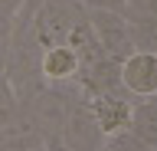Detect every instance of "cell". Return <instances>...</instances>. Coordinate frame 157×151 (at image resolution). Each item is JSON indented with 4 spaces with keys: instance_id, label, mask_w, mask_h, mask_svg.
<instances>
[{
    "instance_id": "6da1fadb",
    "label": "cell",
    "mask_w": 157,
    "mask_h": 151,
    "mask_svg": "<svg viewBox=\"0 0 157 151\" xmlns=\"http://www.w3.org/2000/svg\"><path fill=\"white\" fill-rule=\"evenodd\" d=\"M88 26L95 33L98 46L105 56L111 59H124L134 53L131 46V26H128V17L118 10H98V7H88Z\"/></svg>"
},
{
    "instance_id": "7a4b0ae2",
    "label": "cell",
    "mask_w": 157,
    "mask_h": 151,
    "mask_svg": "<svg viewBox=\"0 0 157 151\" xmlns=\"http://www.w3.org/2000/svg\"><path fill=\"white\" fill-rule=\"evenodd\" d=\"M101 145H105V135L98 128L85 95H78L69 109L66 121H62V148L66 151H101Z\"/></svg>"
},
{
    "instance_id": "3957f363",
    "label": "cell",
    "mask_w": 157,
    "mask_h": 151,
    "mask_svg": "<svg viewBox=\"0 0 157 151\" xmlns=\"http://www.w3.org/2000/svg\"><path fill=\"white\" fill-rule=\"evenodd\" d=\"M78 92L92 99V95H124L121 89V59H111V56H95V59L82 62L75 79Z\"/></svg>"
},
{
    "instance_id": "277c9868",
    "label": "cell",
    "mask_w": 157,
    "mask_h": 151,
    "mask_svg": "<svg viewBox=\"0 0 157 151\" xmlns=\"http://www.w3.org/2000/svg\"><path fill=\"white\" fill-rule=\"evenodd\" d=\"M121 89L134 102L157 95V53L134 50L121 59Z\"/></svg>"
},
{
    "instance_id": "5b68a950",
    "label": "cell",
    "mask_w": 157,
    "mask_h": 151,
    "mask_svg": "<svg viewBox=\"0 0 157 151\" xmlns=\"http://www.w3.org/2000/svg\"><path fill=\"white\" fill-rule=\"evenodd\" d=\"M78 69H82V59L78 53L66 43H52L39 53V76H43V85H75Z\"/></svg>"
},
{
    "instance_id": "8992f818",
    "label": "cell",
    "mask_w": 157,
    "mask_h": 151,
    "mask_svg": "<svg viewBox=\"0 0 157 151\" xmlns=\"http://www.w3.org/2000/svg\"><path fill=\"white\" fill-rule=\"evenodd\" d=\"M85 102H88V109H92V115H95V121H98V128H101L105 138L131 128L134 99H128V95H92Z\"/></svg>"
},
{
    "instance_id": "52a82bcc",
    "label": "cell",
    "mask_w": 157,
    "mask_h": 151,
    "mask_svg": "<svg viewBox=\"0 0 157 151\" xmlns=\"http://www.w3.org/2000/svg\"><path fill=\"white\" fill-rule=\"evenodd\" d=\"M131 131L151 148H157V99H137L131 112Z\"/></svg>"
},
{
    "instance_id": "ba28073f",
    "label": "cell",
    "mask_w": 157,
    "mask_h": 151,
    "mask_svg": "<svg viewBox=\"0 0 157 151\" xmlns=\"http://www.w3.org/2000/svg\"><path fill=\"white\" fill-rule=\"evenodd\" d=\"M20 109H23V102L17 99V92H13V85L7 82V76L0 72V131L17 121Z\"/></svg>"
},
{
    "instance_id": "9c48e42d",
    "label": "cell",
    "mask_w": 157,
    "mask_h": 151,
    "mask_svg": "<svg viewBox=\"0 0 157 151\" xmlns=\"http://www.w3.org/2000/svg\"><path fill=\"white\" fill-rule=\"evenodd\" d=\"M131 46L144 53H157V20H128Z\"/></svg>"
},
{
    "instance_id": "30bf717a",
    "label": "cell",
    "mask_w": 157,
    "mask_h": 151,
    "mask_svg": "<svg viewBox=\"0 0 157 151\" xmlns=\"http://www.w3.org/2000/svg\"><path fill=\"white\" fill-rule=\"evenodd\" d=\"M101 151H154V148H151L147 141H141L134 131L128 128V131H118V135H108Z\"/></svg>"
},
{
    "instance_id": "8fae6325",
    "label": "cell",
    "mask_w": 157,
    "mask_h": 151,
    "mask_svg": "<svg viewBox=\"0 0 157 151\" xmlns=\"http://www.w3.org/2000/svg\"><path fill=\"white\" fill-rule=\"evenodd\" d=\"M128 20H157V0H124Z\"/></svg>"
},
{
    "instance_id": "7c38bea8",
    "label": "cell",
    "mask_w": 157,
    "mask_h": 151,
    "mask_svg": "<svg viewBox=\"0 0 157 151\" xmlns=\"http://www.w3.org/2000/svg\"><path fill=\"white\" fill-rule=\"evenodd\" d=\"M7 50H10V20H0V72L7 66Z\"/></svg>"
},
{
    "instance_id": "4fadbf2b",
    "label": "cell",
    "mask_w": 157,
    "mask_h": 151,
    "mask_svg": "<svg viewBox=\"0 0 157 151\" xmlns=\"http://www.w3.org/2000/svg\"><path fill=\"white\" fill-rule=\"evenodd\" d=\"M85 7H98V10H118L124 13V0H82Z\"/></svg>"
},
{
    "instance_id": "5bb4252c",
    "label": "cell",
    "mask_w": 157,
    "mask_h": 151,
    "mask_svg": "<svg viewBox=\"0 0 157 151\" xmlns=\"http://www.w3.org/2000/svg\"><path fill=\"white\" fill-rule=\"evenodd\" d=\"M0 20H10V13L3 10V0H0Z\"/></svg>"
},
{
    "instance_id": "9a60e30c",
    "label": "cell",
    "mask_w": 157,
    "mask_h": 151,
    "mask_svg": "<svg viewBox=\"0 0 157 151\" xmlns=\"http://www.w3.org/2000/svg\"><path fill=\"white\" fill-rule=\"evenodd\" d=\"M154 99H157V95H154Z\"/></svg>"
},
{
    "instance_id": "2e32d148",
    "label": "cell",
    "mask_w": 157,
    "mask_h": 151,
    "mask_svg": "<svg viewBox=\"0 0 157 151\" xmlns=\"http://www.w3.org/2000/svg\"><path fill=\"white\" fill-rule=\"evenodd\" d=\"M154 151H157V148H154Z\"/></svg>"
}]
</instances>
